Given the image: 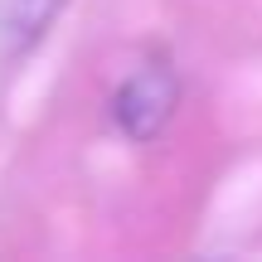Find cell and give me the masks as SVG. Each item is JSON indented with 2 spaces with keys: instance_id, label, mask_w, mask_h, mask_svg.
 I'll return each instance as SVG.
<instances>
[{
  "instance_id": "6da1fadb",
  "label": "cell",
  "mask_w": 262,
  "mask_h": 262,
  "mask_svg": "<svg viewBox=\"0 0 262 262\" xmlns=\"http://www.w3.org/2000/svg\"><path fill=\"white\" fill-rule=\"evenodd\" d=\"M180 102V78L170 63H141L136 73H126L112 93V122L131 141H156L165 122L175 117Z\"/></svg>"
},
{
  "instance_id": "7a4b0ae2",
  "label": "cell",
  "mask_w": 262,
  "mask_h": 262,
  "mask_svg": "<svg viewBox=\"0 0 262 262\" xmlns=\"http://www.w3.org/2000/svg\"><path fill=\"white\" fill-rule=\"evenodd\" d=\"M68 0H0V58H19L44 39Z\"/></svg>"
}]
</instances>
